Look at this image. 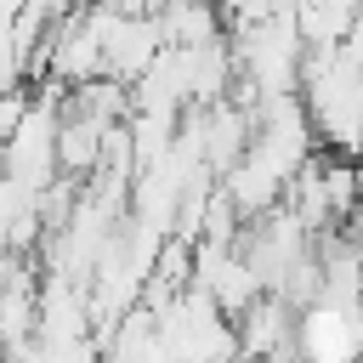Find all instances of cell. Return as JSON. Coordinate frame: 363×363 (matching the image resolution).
Wrapping results in <instances>:
<instances>
[{
    "label": "cell",
    "mask_w": 363,
    "mask_h": 363,
    "mask_svg": "<svg viewBox=\"0 0 363 363\" xmlns=\"http://www.w3.org/2000/svg\"><path fill=\"white\" fill-rule=\"evenodd\" d=\"M301 102H306L318 136L335 142L340 159L363 153V57H352L346 45H318V51H306Z\"/></svg>",
    "instance_id": "1"
}]
</instances>
